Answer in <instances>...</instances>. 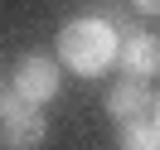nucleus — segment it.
I'll use <instances>...</instances> for the list:
<instances>
[{
  "instance_id": "f03ea898",
  "label": "nucleus",
  "mask_w": 160,
  "mask_h": 150,
  "mask_svg": "<svg viewBox=\"0 0 160 150\" xmlns=\"http://www.w3.org/2000/svg\"><path fill=\"white\" fill-rule=\"evenodd\" d=\"M49 140V116L34 102H24L20 92L0 87V145L5 150H39Z\"/></svg>"
},
{
  "instance_id": "6e6552de",
  "label": "nucleus",
  "mask_w": 160,
  "mask_h": 150,
  "mask_svg": "<svg viewBox=\"0 0 160 150\" xmlns=\"http://www.w3.org/2000/svg\"><path fill=\"white\" fill-rule=\"evenodd\" d=\"M155 126H160V107H155Z\"/></svg>"
},
{
  "instance_id": "20e7f679",
  "label": "nucleus",
  "mask_w": 160,
  "mask_h": 150,
  "mask_svg": "<svg viewBox=\"0 0 160 150\" xmlns=\"http://www.w3.org/2000/svg\"><path fill=\"white\" fill-rule=\"evenodd\" d=\"M150 111H155V97H150V87L141 78H126V82H117V87L107 92V116L117 121V126H126V121H150Z\"/></svg>"
},
{
  "instance_id": "39448f33",
  "label": "nucleus",
  "mask_w": 160,
  "mask_h": 150,
  "mask_svg": "<svg viewBox=\"0 0 160 150\" xmlns=\"http://www.w3.org/2000/svg\"><path fill=\"white\" fill-rule=\"evenodd\" d=\"M117 58H121V68H126L131 78L146 82L150 73H160V39H155V34H141V29H126Z\"/></svg>"
},
{
  "instance_id": "f257e3e1",
  "label": "nucleus",
  "mask_w": 160,
  "mask_h": 150,
  "mask_svg": "<svg viewBox=\"0 0 160 150\" xmlns=\"http://www.w3.org/2000/svg\"><path fill=\"white\" fill-rule=\"evenodd\" d=\"M117 29H112L107 20H92V15H82V20H68L58 29V63L73 73H82V78H97V73H107L112 63H117Z\"/></svg>"
},
{
  "instance_id": "0eeeda50",
  "label": "nucleus",
  "mask_w": 160,
  "mask_h": 150,
  "mask_svg": "<svg viewBox=\"0 0 160 150\" xmlns=\"http://www.w3.org/2000/svg\"><path fill=\"white\" fill-rule=\"evenodd\" d=\"M131 5H136L141 15H160V0H131Z\"/></svg>"
},
{
  "instance_id": "423d86ee",
  "label": "nucleus",
  "mask_w": 160,
  "mask_h": 150,
  "mask_svg": "<svg viewBox=\"0 0 160 150\" xmlns=\"http://www.w3.org/2000/svg\"><path fill=\"white\" fill-rule=\"evenodd\" d=\"M117 150H160V126L155 121H126L117 136Z\"/></svg>"
},
{
  "instance_id": "7ed1b4c3",
  "label": "nucleus",
  "mask_w": 160,
  "mask_h": 150,
  "mask_svg": "<svg viewBox=\"0 0 160 150\" xmlns=\"http://www.w3.org/2000/svg\"><path fill=\"white\" fill-rule=\"evenodd\" d=\"M58 63L49 58V53H24L20 63H15V78H10V87L20 92L24 102H34V107H44V102H53L58 97Z\"/></svg>"
}]
</instances>
